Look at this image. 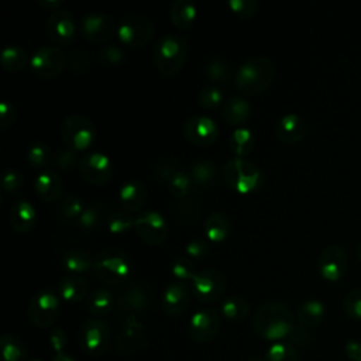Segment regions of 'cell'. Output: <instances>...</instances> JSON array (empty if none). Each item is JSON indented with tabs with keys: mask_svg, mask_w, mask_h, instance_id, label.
<instances>
[{
	"mask_svg": "<svg viewBox=\"0 0 361 361\" xmlns=\"http://www.w3.org/2000/svg\"><path fill=\"white\" fill-rule=\"evenodd\" d=\"M107 228L113 234H121L130 228H134V219L128 214V212H113L107 217Z\"/></svg>",
	"mask_w": 361,
	"mask_h": 361,
	"instance_id": "obj_43",
	"label": "cell"
},
{
	"mask_svg": "<svg viewBox=\"0 0 361 361\" xmlns=\"http://www.w3.org/2000/svg\"><path fill=\"white\" fill-rule=\"evenodd\" d=\"M118 202L126 212H138L147 202V188L137 179H130L120 188Z\"/></svg>",
	"mask_w": 361,
	"mask_h": 361,
	"instance_id": "obj_24",
	"label": "cell"
},
{
	"mask_svg": "<svg viewBox=\"0 0 361 361\" xmlns=\"http://www.w3.org/2000/svg\"><path fill=\"white\" fill-rule=\"evenodd\" d=\"M51 158L49 145L44 141H34L27 148V161L34 168H44Z\"/></svg>",
	"mask_w": 361,
	"mask_h": 361,
	"instance_id": "obj_39",
	"label": "cell"
},
{
	"mask_svg": "<svg viewBox=\"0 0 361 361\" xmlns=\"http://www.w3.org/2000/svg\"><path fill=\"white\" fill-rule=\"evenodd\" d=\"M96 278L107 285H118L131 274L130 258L118 250H106L93 264Z\"/></svg>",
	"mask_w": 361,
	"mask_h": 361,
	"instance_id": "obj_5",
	"label": "cell"
},
{
	"mask_svg": "<svg viewBox=\"0 0 361 361\" xmlns=\"http://www.w3.org/2000/svg\"><path fill=\"white\" fill-rule=\"evenodd\" d=\"M86 306L93 316H106L111 312L114 306V296L109 289H96L92 293H89Z\"/></svg>",
	"mask_w": 361,
	"mask_h": 361,
	"instance_id": "obj_33",
	"label": "cell"
},
{
	"mask_svg": "<svg viewBox=\"0 0 361 361\" xmlns=\"http://www.w3.org/2000/svg\"><path fill=\"white\" fill-rule=\"evenodd\" d=\"M306 121L295 113H288L282 116L276 124V135L281 141L286 144H295L302 141L306 135Z\"/></svg>",
	"mask_w": 361,
	"mask_h": 361,
	"instance_id": "obj_22",
	"label": "cell"
},
{
	"mask_svg": "<svg viewBox=\"0 0 361 361\" xmlns=\"http://www.w3.org/2000/svg\"><path fill=\"white\" fill-rule=\"evenodd\" d=\"M189 300H190V293L186 285L180 281H175L165 288L162 293L161 305L166 314L179 316L188 309Z\"/></svg>",
	"mask_w": 361,
	"mask_h": 361,
	"instance_id": "obj_20",
	"label": "cell"
},
{
	"mask_svg": "<svg viewBox=\"0 0 361 361\" xmlns=\"http://www.w3.org/2000/svg\"><path fill=\"white\" fill-rule=\"evenodd\" d=\"M148 344V337L144 324L134 316L130 314L126 319L123 330L116 337V348L123 355H133L140 353Z\"/></svg>",
	"mask_w": 361,
	"mask_h": 361,
	"instance_id": "obj_14",
	"label": "cell"
},
{
	"mask_svg": "<svg viewBox=\"0 0 361 361\" xmlns=\"http://www.w3.org/2000/svg\"><path fill=\"white\" fill-rule=\"evenodd\" d=\"M348 268L347 251L338 244H330L322 250L317 258V269L323 279L338 282L344 278Z\"/></svg>",
	"mask_w": 361,
	"mask_h": 361,
	"instance_id": "obj_12",
	"label": "cell"
},
{
	"mask_svg": "<svg viewBox=\"0 0 361 361\" xmlns=\"http://www.w3.org/2000/svg\"><path fill=\"white\" fill-rule=\"evenodd\" d=\"M58 293L65 302L78 303L89 296V283L78 275H68L59 281Z\"/></svg>",
	"mask_w": 361,
	"mask_h": 361,
	"instance_id": "obj_26",
	"label": "cell"
},
{
	"mask_svg": "<svg viewBox=\"0 0 361 361\" xmlns=\"http://www.w3.org/2000/svg\"><path fill=\"white\" fill-rule=\"evenodd\" d=\"M117 305L121 310L137 313L144 312L149 305V290L145 283L137 282L127 286L118 295Z\"/></svg>",
	"mask_w": 361,
	"mask_h": 361,
	"instance_id": "obj_21",
	"label": "cell"
},
{
	"mask_svg": "<svg viewBox=\"0 0 361 361\" xmlns=\"http://www.w3.org/2000/svg\"><path fill=\"white\" fill-rule=\"evenodd\" d=\"M68 63H69V69L73 71V72H82L85 69H87L89 63H90V59H89V55L82 51V49H76L73 51L69 58H68Z\"/></svg>",
	"mask_w": 361,
	"mask_h": 361,
	"instance_id": "obj_53",
	"label": "cell"
},
{
	"mask_svg": "<svg viewBox=\"0 0 361 361\" xmlns=\"http://www.w3.org/2000/svg\"><path fill=\"white\" fill-rule=\"evenodd\" d=\"M197 100H199V104L202 107L212 110V109L219 107L224 102V93L219 86L209 85V86H204L199 92Z\"/></svg>",
	"mask_w": 361,
	"mask_h": 361,
	"instance_id": "obj_42",
	"label": "cell"
},
{
	"mask_svg": "<svg viewBox=\"0 0 361 361\" xmlns=\"http://www.w3.org/2000/svg\"><path fill=\"white\" fill-rule=\"evenodd\" d=\"M204 75L210 82L223 83L228 76V66L221 58H212L204 65Z\"/></svg>",
	"mask_w": 361,
	"mask_h": 361,
	"instance_id": "obj_44",
	"label": "cell"
},
{
	"mask_svg": "<svg viewBox=\"0 0 361 361\" xmlns=\"http://www.w3.org/2000/svg\"><path fill=\"white\" fill-rule=\"evenodd\" d=\"M185 138L197 147H206L219 135L217 124L209 116H192L183 124Z\"/></svg>",
	"mask_w": 361,
	"mask_h": 361,
	"instance_id": "obj_19",
	"label": "cell"
},
{
	"mask_svg": "<svg viewBox=\"0 0 361 361\" xmlns=\"http://www.w3.org/2000/svg\"><path fill=\"white\" fill-rule=\"evenodd\" d=\"M193 296L203 302L212 303L223 296L226 292V276L217 269H203L196 272L190 281Z\"/></svg>",
	"mask_w": 361,
	"mask_h": 361,
	"instance_id": "obj_10",
	"label": "cell"
},
{
	"mask_svg": "<svg viewBox=\"0 0 361 361\" xmlns=\"http://www.w3.org/2000/svg\"><path fill=\"white\" fill-rule=\"evenodd\" d=\"M79 30L82 37L93 44L109 41L114 31H117L114 20L110 16L99 11L85 14L79 23Z\"/></svg>",
	"mask_w": 361,
	"mask_h": 361,
	"instance_id": "obj_16",
	"label": "cell"
},
{
	"mask_svg": "<svg viewBox=\"0 0 361 361\" xmlns=\"http://www.w3.org/2000/svg\"><path fill=\"white\" fill-rule=\"evenodd\" d=\"M34 189L41 200L55 202L62 193L61 176L52 169H41L34 179Z\"/></svg>",
	"mask_w": 361,
	"mask_h": 361,
	"instance_id": "obj_23",
	"label": "cell"
},
{
	"mask_svg": "<svg viewBox=\"0 0 361 361\" xmlns=\"http://www.w3.org/2000/svg\"><path fill=\"white\" fill-rule=\"evenodd\" d=\"M52 361H75V360L69 355H65V354H55Z\"/></svg>",
	"mask_w": 361,
	"mask_h": 361,
	"instance_id": "obj_60",
	"label": "cell"
},
{
	"mask_svg": "<svg viewBox=\"0 0 361 361\" xmlns=\"http://www.w3.org/2000/svg\"><path fill=\"white\" fill-rule=\"evenodd\" d=\"M79 173L90 185H104L113 175V162L103 152H89L79 161Z\"/></svg>",
	"mask_w": 361,
	"mask_h": 361,
	"instance_id": "obj_15",
	"label": "cell"
},
{
	"mask_svg": "<svg viewBox=\"0 0 361 361\" xmlns=\"http://www.w3.org/2000/svg\"><path fill=\"white\" fill-rule=\"evenodd\" d=\"M45 27L49 39L56 45H68L76 37L78 31L72 13L62 8H58L49 14Z\"/></svg>",
	"mask_w": 361,
	"mask_h": 361,
	"instance_id": "obj_17",
	"label": "cell"
},
{
	"mask_svg": "<svg viewBox=\"0 0 361 361\" xmlns=\"http://www.w3.org/2000/svg\"><path fill=\"white\" fill-rule=\"evenodd\" d=\"M120 42L128 48H140L154 37V24L141 14H128L117 25Z\"/></svg>",
	"mask_w": 361,
	"mask_h": 361,
	"instance_id": "obj_7",
	"label": "cell"
},
{
	"mask_svg": "<svg viewBox=\"0 0 361 361\" xmlns=\"http://www.w3.org/2000/svg\"><path fill=\"white\" fill-rule=\"evenodd\" d=\"M0 348L3 361H24L27 357V348L24 343L13 334L1 336Z\"/></svg>",
	"mask_w": 361,
	"mask_h": 361,
	"instance_id": "obj_36",
	"label": "cell"
},
{
	"mask_svg": "<svg viewBox=\"0 0 361 361\" xmlns=\"http://www.w3.org/2000/svg\"><path fill=\"white\" fill-rule=\"evenodd\" d=\"M227 6L241 18H251L258 11V3L255 0H228Z\"/></svg>",
	"mask_w": 361,
	"mask_h": 361,
	"instance_id": "obj_47",
	"label": "cell"
},
{
	"mask_svg": "<svg viewBox=\"0 0 361 361\" xmlns=\"http://www.w3.org/2000/svg\"><path fill=\"white\" fill-rule=\"evenodd\" d=\"M27 52L17 44H10L3 47L0 52V65L7 72H21L27 65Z\"/></svg>",
	"mask_w": 361,
	"mask_h": 361,
	"instance_id": "obj_31",
	"label": "cell"
},
{
	"mask_svg": "<svg viewBox=\"0 0 361 361\" xmlns=\"http://www.w3.org/2000/svg\"><path fill=\"white\" fill-rule=\"evenodd\" d=\"M220 329V316L214 309L206 307L195 312L189 320V336L196 343L213 340Z\"/></svg>",
	"mask_w": 361,
	"mask_h": 361,
	"instance_id": "obj_18",
	"label": "cell"
},
{
	"mask_svg": "<svg viewBox=\"0 0 361 361\" xmlns=\"http://www.w3.org/2000/svg\"><path fill=\"white\" fill-rule=\"evenodd\" d=\"M221 113H223V118L228 124L241 127V124H244L251 116V106L244 97L231 96L223 103Z\"/></svg>",
	"mask_w": 361,
	"mask_h": 361,
	"instance_id": "obj_27",
	"label": "cell"
},
{
	"mask_svg": "<svg viewBox=\"0 0 361 361\" xmlns=\"http://www.w3.org/2000/svg\"><path fill=\"white\" fill-rule=\"evenodd\" d=\"M83 209H85V206H83L82 199H79L76 196H68L61 206L62 214L68 219H79Z\"/></svg>",
	"mask_w": 361,
	"mask_h": 361,
	"instance_id": "obj_50",
	"label": "cell"
},
{
	"mask_svg": "<svg viewBox=\"0 0 361 361\" xmlns=\"http://www.w3.org/2000/svg\"><path fill=\"white\" fill-rule=\"evenodd\" d=\"M197 8L190 0H175L169 10V17L173 25L179 30H188L195 24Z\"/></svg>",
	"mask_w": 361,
	"mask_h": 361,
	"instance_id": "obj_28",
	"label": "cell"
},
{
	"mask_svg": "<svg viewBox=\"0 0 361 361\" xmlns=\"http://www.w3.org/2000/svg\"><path fill=\"white\" fill-rule=\"evenodd\" d=\"M265 361H300L299 354L290 343L276 341L268 347Z\"/></svg>",
	"mask_w": 361,
	"mask_h": 361,
	"instance_id": "obj_38",
	"label": "cell"
},
{
	"mask_svg": "<svg viewBox=\"0 0 361 361\" xmlns=\"http://www.w3.org/2000/svg\"><path fill=\"white\" fill-rule=\"evenodd\" d=\"M110 327L102 319H90L85 322L79 330L80 348L89 355L103 354L110 344Z\"/></svg>",
	"mask_w": 361,
	"mask_h": 361,
	"instance_id": "obj_11",
	"label": "cell"
},
{
	"mask_svg": "<svg viewBox=\"0 0 361 361\" xmlns=\"http://www.w3.org/2000/svg\"><path fill=\"white\" fill-rule=\"evenodd\" d=\"M324 317V305L317 299H307L305 300L296 313L298 324L303 326L305 329H313L322 323Z\"/></svg>",
	"mask_w": 361,
	"mask_h": 361,
	"instance_id": "obj_30",
	"label": "cell"
},
{
	"mask_svg": "<svg viewBox=\"0 0 361 361\" xmlns=\"http://www.w3.org/2000/svg\"><path fill=\"white\" fill-rule=\"evenodd\" d=\"M344 351L350 361H361V343L358 340H348L344 345Z\"/></svg>",
	"mask_w": 361,
	"mask_h": 361,
	"instance_id": "obj_58",
	"label": "cell"
},
{
	"mask_svg": "<svg viewBox=\"0 0 361 361\" xmlns=\"http://www.w3.org/2000/svg\"><path fill=\"white\" fill-rule=\"evenodd\" d=\"M123 58H124V55H123L121 48L117 47V45H114V44H113V45H111V44L104 45V47H102V48L99 49V59H100V62H103V63L116 65V63L121 62Z\"/></svg>",
	"mask_w": 361,
	"mask_h": 361,
	"instance_id": "obj_49",
	"label": "cell"
},
{
	"mask_svg": "<svg viewBox=\"0 0 361 361\" xmlns=\"http://www.w3.org/2000/svg\"><path fill=\"white\" fill-rule=\"evenodd\" d=\"M62 264H63L65 269H68L72 274H85L90 268H93V261H92L90 254L86 252L85 250H79V248L69 250L63 255Z\"/></svg>",
	"mask_w": 361,
	"mask_h": 361,
	"instance_id": "obj_35",
	"label": "cell"
},
{
	"mask_svg": "<svg viewBox=\"0 0 361 361\" xmlns=\"http://www.w3.org/2000/svg\"><path fill=\"white\" fill-rule=\"evenodd\" d=\"M94 135V127L86 116L71 114L61 124L62 141L73 151L87 149L93 144Z\"/></svg>",
	"mask_w": 361,
	"mask_h": 361,
	"instance_id": "obj_6",
	"label": "cell"
},
{
	"mask_svg": "<svg viewBox=\"0 0 361 361\" xmlns=\"http://www.w3.org/2000/svg\"><path fill=\"white\" fill-rule=\"evenodd\" d=\"M176 171L178 169L175 168V164L171 159H161L155 165V175L164 182H168Z\"/></svg>",
	"mask_w": 361,
	"mask_h": 361,
	"instance_id": "obj_55",
	"label": "cell"
},
{
	"mask_svg": "<svg viewBox=\"0 0 361 361\" xmlns=\"http://www.w3.org/2000/svg\"><path fill=\"white\" fill-rule=\"evenodd\" d=\"M55 164L63 169V171H71L78 164V155H76V151L71 149V148H63V149H59L56 158H55Z\"/></svg>",
	"mask_w": 361,
	"mask_h": 361,
	"instance_id": "obj_52",
	"label": "cell"
},
{
	"mask_svg": "<svg viewBox=\"0 0 361 361\" xmlns=\"http://www.w3.org/2000/svg\"><path fill=\"white\" fill-rule=\"evenodd\" d=\"M37 4H39L44 8L48 10H58L56 7H59L62 4L61 0H37Z\"/></svg>",
	"mask_w": 361,
	"mask_h": 361,
	"instance_id": "obj_59",
	"label": "cell"
},
{
	"mask_svg": "<svg viewBox=\"0 0 361 361\" xmlns=\"http://www.w3.org/2000/svg\"><path fill=\"white\" fill-rule=\"evenodd\" d=\"M134 230L144 243L157 245L165 241L168 235V223L159 212L147 210L134 219Z\"/></svg>",
	"mask_w": 361,
	"mask_h": 361,
	"instance_id": "obj_13",
	"label": "cell"
},
{
	"mask_svg": "<svg viewBox=\"0 0 361 361\" xmlns=\"http://www.w3.org/2000/svg\"><path fill=\"white\" fill-rule=\"evenodd\" d=\"M247 361H265V360H262V358H258V357H251V358H248Z\"/></svg>",
	"mask_w": 361,
	"mask_h": 361,
	"instance_id": "obj_61",
	"label": "cell"
},
{
	"mask_svg": "<svg viewBox=\"0 0 361 361\" xmlns=\"http://www.w3.org/2000/svg\"><path fill=\"white\" fill-rule=\"evenodd\" d=\"M343 310L347 317L361 320V288H355L345 295L343 299Z\"/></svg>",
	"mask_w": 361,
	"mask_h": 361,
	"instance_id": "obj_45",
	"label": "cell"
},
{
	"mask_svg": "<svg viewBox=\"0 0 361 361\" xmlns=\"http://www.w3.org/2000/svg\"><path fill=\"white\" fill-rule=\"evenodd\" d=\"M17 118V110L13 103L3 100L0 103V128L7 130L10 128Z\"/></svg>",
	"mask_w": 361,
	"mask_h": 361,
	"instance_id": "obj_51",
	"label": "cell"
},
{
	"mask_svg": "<svg viewBox=\"0 0 361 361\" xmlns=\"http://www.w3.org/2000/svg\"><path fill=\"white\" fill-rule=\"evenodd\" d=\"M254 145H255V138H254V134L250 128L247 127H237L230 138H228V147H230V151L235 155V157H240V158H244L247 157L248 154L252 152L254 149Z\"/></svg>",
	"mask_w": 361,
	"mask_h": 361,
	"instance_id": "obj_32",
	"label": "cell"
},
{
	"mask_svg": "<svg viewBox=\"0 0 361 361\" xmlns=\"http://www.w3.org/2000/svg\"><path fill=\"white\" fill-rule=\"evenodd\" d=\"M192 178L190 175H188L185 171H180L178 169L172 178L168 180V189H169V193L178 199H183L186 197L190 190H192Z\"/></svg>",
	"mask_w": 361,
	"mask_h": 361,
	"instance_id": "obj_40",
	"label": "cell"
},
{
	"mask_svg": "<svg viewBox=\"0 0 361 361\" xmlns=\"http://www.w3.org/2000/svg\"><path fill=\"white\" fill-rule=\"evenodd\" d=\"M293 326L295 322L290 309L285 303L276 300L261 305L252 317L254 331L269 341L286 338Z\"/></svg>",
	"mask_w": 361,
	"mask_h": 361,
	"instance_id": "obj_1",
	"label": "cell"
},
{
	"mask_svg": "<svg viewBox=\"0 0 361 361\" xmlns=\"http://www.w3.org/2000/svg\"><path fill=\"white\" fill-rule=\"evenodd\" d=\"M24 182V175L17 168H7L1 178V188L4 192L11 193L21 188Z\"/></svg>",
	"mask_w": 361,
	"mask_h": 361,
	"instance_id": "obj_48",
	"label": "cell"
},
{
	"mask_svg": "<svg viewBox=\"0 0 361 361\" xmlns=\"http://www.w3.org/2000/svg\"><path fill=\"white\" fill-rule=\"evenodd\" d=\"M357 254H358V258H360V261H361V243L358 244V248H357Z\"/></svg>",
	"mask_w": 361,
	"mask_h": 361,
	"instance_id": "obj_62",
	"label": "cell"
},
{
	"mask_svg": "<svg viewBox=\"0 0 361 361\" xmlns=\"http://www.w3.org/2000/svg\"><path fill=\"white\" fill-rule=\"evenodd\" d=\"M35 207L28 200H17L8 214V221L17 233H28L35 226Z\"/></svg>",
	"mask_w": 361,
	"mask_h": 361,
	"instance_id": "obj_25",
	"label": "cell"
},
{
	"mask_svg": "<svg viewBox=\"0 0 361 361\" xmlns=\"http://www.w3.org/2000/svg\"><path fill=\"white\" fill-rule=\"evenodd\" d=\"M275 65L267 56L245 59L235 72V86L240 92L254 96L264 92L274 80Z\"/></svg>",
	"mask_w": 361,
	"mask_h": 361,
	"instance_id": "obj_2",
	"label": "cell"
},
{
	"mask_svg": "<svg viewBox=\"0 0 361 361\" xmlns=\"http://www.w3.org/2000/svg\"><path fill=\"white\" fill-rule=\"evenodd\" d=\"M223 178L227 186L241 195L254 193L262 185V172L259 168L240 157L230 158L223 165Z\"/></svg>",
	"mask_w": 361,
	"mask_h": 361,
	"instance_id": "obj_3",
	"label": "cell"
},
{
	"mask_svg": "<svg viewBox=\"0 0 361 361\" xmlns=\"http://www.w3.org/2000/svg\"><path fill=\"white\" fill-rule=\"evenodd\" d=\"M190 178L199 186L210 185L217 178V168L209 159H197L190 165Z\"/></svg>",
	"mask_w": 361,
	"mask_h": 361,
	"instance_id": "obj_37",
	"label": "cell"
},
{
	"mask_svg": "<svg viewBox=\"0 0 361 361\" xmlns=\"http://www.w3.org/2000/svg\"><path fill=\"white\" fill-rule=\"evenodd\" d=\"M186 55L188 41L178 34H165L154 48V63L162 75L171 76L179 72Z\"/></svg>",
	"mask_w": 361,
	"mask_h": 361,
	"instance_id": "obj_4",
	"label": "cell"
},
{
	"mask_svg": "<svg viewBox=\"0 0 361 361\" xmlns=\"http://www.w3.org/2000/svg\"><path fill=\"white\" fill-rule=\"evenodd\" d=\"M286 338H288V343H290L292 345H303L309 340V331L303 326L295 324Z\"/></svg>",
	"mask_w": 361,
	"mask_h": 361,
	"instance_id": "obj_56",
	"label": "cell"
},
{
	"mask_svg": "<svg viewBox=\"0 0 361 361\" xmlns=\"http://www.w3.org/2000/svg\"><path fill=\"white\" fill-rule=\"evenodd\" d=\"M49 344L56 354H62V350L66 345V334L63 333V330L55 329L49 336Z\"/></svg>",
	"mask_w": 361,
	"mask_h": 361,
	"instance_id": "obj_57",
	"label": "cell"
},
{
	"mask_svg": "<svg viewBox=\"0 0 361 361\" xmlns=\"http://www.w3.org/2000/svg\"><path fill=\"white\" fill-rule=\"evenodd\" d=\"M220 310L226 319L231 322H243L250 313V305L243 296L231 295L221 302Z\"/></svg>",
	"mask_w": 361,
	"mask_h": 361,
	"instance_id": "obj_34",
	"label": "cell"
},
{
	"mask_svg": "<svg viewBox=\"0 0 361 361\" xmlns=\"http://www.w3.org/2000/svg\"><path fill=\"white\" fill-rule=\"evenodd\" d=\"M66 56L54 45L39 47L30 58L32 72L41 79H54L65 69Z\"/></svg>",
	"mask_w": 361,
	"mask_h": 361,
	"instance_id": "obj_9",
	"label": "cell"
},
{
	"mask_svg": "<svg viewBox=\"0 0 361 361\" xmlns=\"http://www.w3.org/2000/svg\"><path fill=\"white\" fill-rule=\"evenodd\" d=\"M104 212H106V207L103 204H100V203L87 204V206H85L82 214L79 216L78 223H79L80 227H83L86 230L94 228V227H97L100 224Z\"/></svg>",
	"mask_w": 361,
	"mask_h": 361,
	"instance_id": "obj_41",
	"label": "cell"
},
{
	"mask_svg": "<svg viewBox=\"0 0 361 361\" xmlns=\"http://www.w3.org/2000/svg\"><path fill=\"white\" fill-rule=\"evenodd\" d=\"M31 361H41V360H38V358H34V360H31Z\"/></svg>",
	"mask_w": 361,
	"mask_h": 361,
	"instance_id": "obj_63",
	"label": "cell"
},
{
	"mask_svg": "<svg viewBox=\"0 0 361 361\" xmlns=\"http://www.w3.org/2000/svg\"><path fill=\"white\" fill-rule=\"evenodd\" d=\"M171 271H172V275L178 281H186V279L192 281V278L196 275L195 265H193L192 259L186 258V257L175 258L171 265Z\"/></svg>",
	"mask_w": 361,
	"mask_h": 361,
	"instance_id": "obj_46",
	"label": "cell"
},
{
	"mask_svg": "<svg viewBox=\"0 0 361 361\" xmlns=\"http://www.w3.org/2000/svg\"><path fill=\"white\" fill-rule=\"evenodd\" d=\"M207 251H209V244L203 238H196L186 244V254L190 258H196V259L202 258L207 254Z\"/></svg>",
	"mask_w": 361,
	"mask_h": 361,
	"instance_id": "obj_54",
	"label": "cell"
},
{
	"mask_svg": "<svg viewBox=\"0 0 361 361\" xmlns=\"http://www.w3.org/2000/svg\"><path fill=\"white\" fill-rule=\"evenodd\" d=\"M230 230H231V226H230L228 217L220 212H214L209 214L207 219L204 220L203 233L206 238L213 243L224 241L228 237Z\"/></svg>",
	"mask_w": 361,
	"mask_h": 361,
	"instance_id": "obj_29",
	"label": "cell"
},
{
	"mask_svg": "<svg viewBox=\"0 0 361 361\" xmlns=\"http://www.w3.org/2000/svg\"><path fill=\"white\" fill-rule=\"evenodd\" d=\"M59 313V299L51 289L38 290L28 303L27 316L31 324L38 329L49 327Z\"/></svg>",
	"mask_w": 361,
	"mask_h": 361,
	"instance_id": "obj_8",
	"label": "cell"
}]
</instances>
